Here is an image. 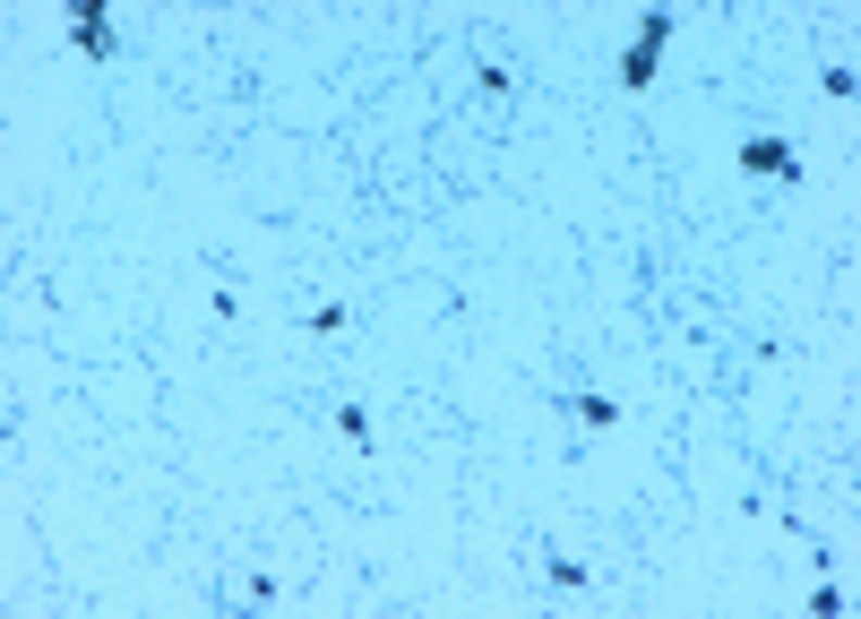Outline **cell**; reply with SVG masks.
Here are the masks:
<instances>
[{
    "label": "cell",
    "mask_w": 861,
    "mask_h": 619,
    "mask_svg": "<svg viewBox=\"0 0 861 619\" xmlns=\"http://www.w3.org/2000/svg\"><path fill=\"white\" fill-rule=\"evenodd\" d=\"M655 52H663V17H646L637 52H629V87H646V78H655Z\"/></svg>",
    "instance_id": "6da1fadb"
},
{
    "label": "cell",
    "mask_w": 861,
    "mask_h": 619,
    "mask_svg": "<svg viewBox=\"0 0 861 619\" xmlns=\"http://www.w3.org/2000/svg\"><path fill=\"white\" fill-rule=\"evenodd\" d=\"M740 164L767 172V181H793V155H784V146H740Z\"/></svg>",
    "instance_id": "7a4b0ae2"
}]
</instances>
